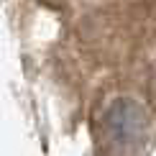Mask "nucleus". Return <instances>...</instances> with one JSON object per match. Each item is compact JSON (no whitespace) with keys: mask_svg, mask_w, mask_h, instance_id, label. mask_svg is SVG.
Wrapping results in <instances>:
<instances>
[{"mask_svg":"<svg viewBox=\"0 0 156 156\" xmlns=\"http://www.w3.org/2000/svg\"><path fill=\"white\" fill-rule=\"evenodd\" d=\"M105 128L115 146H136L144 141L148 131V115L141 102L131 97H118L108 105L105 113Z\"/></svg>","mask_w":156,"mask_h":156,"instance_id":"obj_1","label":"nucleus"}]
</instances>
